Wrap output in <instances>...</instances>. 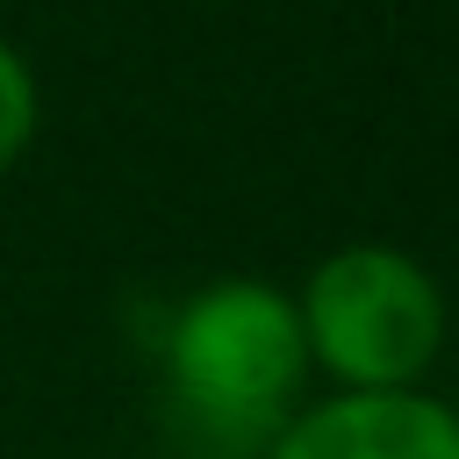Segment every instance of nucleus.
<instances>
[{"mask_svg": "<svg viewBox=\"0 0 459 459\" xmlns=\"http://www.w3.org/2000/svg\"><path fill=\"white\" fill-rule=\"evenodd\" d=\"M158 373L179 430L201 452H251L265 459L273 430L294 416L308 344L294 294L258 273L201 280L158 337Z\"/></svg>", "mask_w": 459, "mask_h": 459, "instance_id": "1", "label": "nucleus"}, {"mask_svg": "<svg viewBox=\"0 0 459 459\" xmlns=\"http://www.w3.org/2000/svg\"><path fill=\"white\" fill-rule=\"evenodd\" d=\"M308 366L337 380V394H394L416 387L445 344V287L402 244H337L294 287Z\"/></svg>", "mask_w": 459, "mask_h": 459, "instance_id": "2", "label": "nucleus"}, {"mask_svg": "<svg viewBox=\"0 0 459 459\" xmlns=\"http://www.w3.org/2000/svg\"><path fill=\"white\" fill-rule=\"evenodd\" d=\"M265 459H459V423H452V402L423 387L323 394L273 430Z\"/></svg>", "mask_w": 459, "mask_h": 459, "instance_id": "3", "label": "nucleus"}, {"mask_svg": "<svg viewBox=\"0 0 459 459\" xmlns=\"http://www.w3.org/2000/svg\"><path fill=\"white\" fill-rule=\"evenodd\" d=\"M36 115H43V93H36V72H29V57L0 36V172L29 151V136H36Z\"/></svg>", "mask_w": 459, "mask_h": 459, "instance_id": "4", "label": "nucleus"}, {"mask_svg": "<svg viewBox=\"0 0 459 459\" xmlns=\"http://www.w3.org/2000/svg\"><path fill=\"white\" fill-rule=\"evenodd\" d=\"M452 423H459V402H452Z\"/></svg>", "mask_w": 459, "mask_h": 459, "instance_id": "5", "label": "nucleus"}]
</instances>
